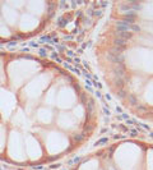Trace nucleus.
I'll return each instance as SVG.
<instances>
[{"mask_svg":"<svg viewBox=\"0 0 153 170\" xmlns=\"http://www.w3.org/2000/svg\"><path fill=\"white\" fill-rule=\"evenodd\" d=\"M0 36H1V37H8V36H10V31H9V28H8L6 23L4 22L1 14H0Z\"/></svg>","mask_w":153,"mask_h":170,"instance_id":"6e6552de","label":"nucleus"},{"mask_svg":"<svg viewBox=\"0 0 153 170\" xmlns=\"http://www.w3.org/2000/svg\"><path fill=\"white\" fill-rule=\"evenodd\" d=\"M41 7H43V4L42 3H30L28 4V8H30V10L32 12H37V13H41L42 9H41Z\"/></svg>","mask_w":153,"mask_h":170,"instance_id":"9d476101","label":"nucleus"},{"mask_svg":"<svg viewBox=\"0 0 153 170\" xmlns=\"http://www.w3.org/2000/svg\"><path fill=\"white\" fill-rule=\"evenodd\" d=\"M4 146H5V128L0 125V152L4 150Z\"/></svg>","mask_w":153,"mask_h":170,"instance_id":"1a4fd4ad","label":"nucleus"},{"mask_svg":"<svg viewBox=\"0 0 153 170\" xmlns=\"http://www.w3.org/2000/svg\"><path fill=\"white\" fill-rule=\"evenodd\" d=\"M31 73H32V64L25 62V60L13 62L9 65V76L13 87H18L23 82V79L27 78Z\"/></svg>","mask_w":153,"mask_h":170,"instance_id":"f257e3e1","label":"nucleus"},{"mask_svg":"<svg viewBox=\"0 0 153 170\" xmlns=\"http://www.w3.org/2000/svg\"><path fill=\"white\" fill-rule=\"evenodd\" d=\"M8 151L9 155L13 160H23V146H22V139L18 132H12L9 137V146H8Z\"/></svg>","mask_w":153,"mask_h":170,"instance_id":"7ed1b4c3","label":"nucleus"},{"mask_svg":"<svg viewBox=\"0 0 153 170\" xmlns=\"http://www.w3.org/2000/svg\"><path fill=\"white\" fill-rule=\"evenodd\" d=\"M45 84V81H43V78L41 77V78H38L37 81H33V83H31L30 86H28L25 92H26V95L27 96H30V97H35V96H37L40 94V90H41V87Z\"/></svg>","mask_w":153,"mask_h":170,"instance_id":"39448f33","label":"nucleus"},{"mask_svg":"<svg viewBox=\"0 0 153 170\" xmlns=\"http://www.w3.org/2000/svg\"><path fill=\"white\" fill-rule=\"evenodd\" d=\"M38 119L42 121H49L50 120V111L49 110H40L38 113Z\"/></svg>","mask_w":153,"mask_h":170,"instance_id":"9b49d317","label":"nucleus"},{"mask_svg":"<svg viewBox=\"0 0 153 170\" xmlns=\"http://www.w3.org/2000/svg\"><path fill=\"white\" fill-rule=\"evenodd\" d=\"M1 14H3V19L4 22L10 24V26H14L18 21V13L15 12L14 8L9 7L8 4H4L1 8Z\"/></svg>","mask_w":153,"mask_h":170,"instance_id":"20e7f679","label":"nucleus"},{"mask_svg":"<svg viewBox=\"0 0 153 170\" xmlns=\"http://www.w3.org/2000/svg\"><path fill=\"white\" fill-rule=\"evenodd\" d=\"M15 108V97L9 91L0 90V111L4 119H8Z\"/></svg>","mask_w":153,"mask_h":170,"instance_id":"f03ea898","label":"nucleus"},{"mask_svg":"<svg viewBox=\"0 0 153 170\" xmlns=\"http://www.w3.org/2000/svg\"><path fill=\"white\" fill-rule=\"evenodd\" d=\"M37 26V19L35 17H32V15H23L22 19H21V23H19V27H21L22 31H31L33 30V28Z\"/></svg>","mask_w":153,"mask_h":170,"instance_id":"423d86ee","label":"nucleus"},{"mask_svg":"<svg viewBox=\"0 0 153 170\" xmlns=\"http://www.w3.org/2000/svg\"><path fill=\"white\" fill-rule=\"evenodd\" d=\"M26 147H27V152L32 159H36V157L40 156V147L37 142L32 138V137H27L26 139Z\"/></svg>","mask_w":153,"mask_h":170,"instance_id":"0eeeda50","label":"nucleus"}]
</instances>
